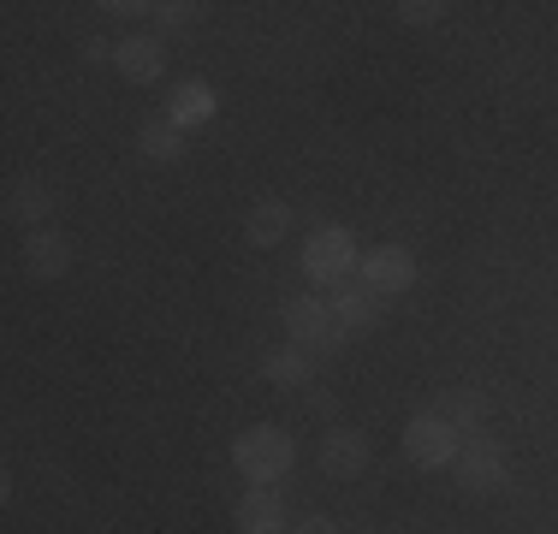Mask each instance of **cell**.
Instances as JSON below:
<instances>
[{"label":"cell","instance_id":"21","mask_svg":"<svg viewBox=\"0 0 558 534\" xmlns=\"http://www.w3.org/2000/svg\"><path fill=\"white\" fill-rule=\"evenodd\" d=\"M108 60H113V48L101 43V36H89V43H84V65H108Z\"/></svg>","mask_w":558,"mask_h":534},{"label":"cell","instance_id":"1","mask_svg":"<svg viewBox=\"0 0 558 534\" xmlns=\"http://www.w3.org/2000/svg\"><path fill=\"white\" fill-rule=\"evenodd\" d=\"M232 463H238V475H244V481H256V487H274V481L291 475V463H298V446H291L286 427L256 422V427H244V434L232 439Z\"/></svg>","mask_w":558,"mask_h":534},{"label":"cell","instance_id":"3","mask_svg":"<svg viewBox=\"0 0 558 534\" xmlns=\"http://www.w3.org/2000/svg\"><path fill=\"white\" fill-rule=\"evenodd\" d=\"M286 332H291V344L298 351H339L351 332L339 327V315H333V303L322 298V291H310V298H291L286 303Z\"/></svg>","mask_w":558,"mask_h":534},{"label":"cell","instance_id":"20","mask_svg":"<svg viewBox=\"0 0 558 534\" xmlns=\"http://www.w3.org/2000/svg\"><path fill=\"white\" fill-rule=\"evenodd\" d=\"M101 12H108V19H137V12H155V7H143V0H108Z\"/></svg>","mask_w":558,"mask_h":534},{"label":"cell","instance_id":"7","mask_svg":"<svg viewBox=\"0 0 558 534\" xmlns=\"http://www.w3.org/2000/svg\"><path fill=\"white\" fill-rule=\"evenodd\" d=\"M322 470L333 481H356L368 470V434H356V427H333V434H322Z\"/></svg>","mask_w":558,"mask_h":534},{"label":"cell","instance_id":"9","mask_svg":"<svg viewBox=\"0 0 558 534\" xmlns=\"http://www.w3.org/2000/svg\"><path fill=\"white\" fill-rule=\"evenodd\" d=\"M327 303H333V315H339V327L344 332H368V327H380V298L363 286V279H344V286L327 291Z\"/></svg>","mask_w":558,"mask_h":534},{"label":"cell","instance_id":"4","mask_svg":"<svg viewBox=\"0 0 558 534\" xmlns=\"http://www.w3.org/2000/svg\"><path fill=\"white\" fill-rule=\"evenodd\" d=\"M458 451H463V434L446 416L422 410V416L404 422V458L416 463V470H451V463H458Z\"/></svg>","mask_w":558,"mask_h":534},{"label":"cell","instance_id":"17","mask_svg":"<svg viewBox=\"0 0 558 534\" xmlns=\"http://www.w3.org/2000/svg\"><path fill=\"white\" fill-rule=\"evenodd\" d=\"M262 374H268L274 386H310L315 380V356L310 351H274L268 363H262Z\"/></svg>","mask_w":558,"mask_h":534},{"label":"cell","instance_id":"8","mask_svg":"<svg viewBox=\"0 0 558 534\" xmlns=\"http://www.w3.org/2000/svg\"><path fill=\"white\" fill-rule=\"evenodd\" d=\"M215 113H220L215 84H203V77H184V84L167 96V113H161V119H172L179 131H196V125H208Z\"/></svg>","mask_w":558,"mask_h":534},{"label":"cell","instance_id":"6","mask_svg":"<svg viewBox=\"0 0 558 534\" xmlns=\"http://www.w3.org/2000/svg\"><path fill=\"white\" fill-rule=\"evenodd\" d=\"M356 279H363L375 298H398V291L416 286V256H410L404 244H375L363 256V267H356Z\"/></svg>","mask_w":558,"mask_h":534},{"label":"cell","instance_id":"2","mask_svg":"<svg viewBox=\"0 0 558 534\" xmlns=\"http://www.w3.org/2000/svg\"><path fill=\"white\" fill-rule=\"evenodd\" d=\"M356 267H363V256H356L351 226H315L310 244H303V274H310V286L333 291L344 279H356Z\"/></svg>","mask_w":558,"mask_h":534},{"label":"cell","instance_id":"18","mask_svg":"<svg viewBox=\"0 0 558 534\" xmlns=\"http://www.w3.org/2000/svg\"><path fill=\"white\" fill-rule=\"evenodd\" d=\"M196 0H161V7H155V24H161V31H184V24H196Z\"/></svg>","mask_w":558,"mask_h":534},{"label":"cell","instance_id":"22","mask_svg":"<svg viewBox=\"0 0 558 534\" xmlns=\"http://www.w3.org/2000/svg\"><path fill=\"white\" fill-rule=\"evenodd\" d=\"M291 534H339V523H333V517H303Z\"/></svg>","mask_w":558,"mask_h":534},{"label":"cell","instance_id":"14","mask_svg":"<svg viewBox=\"0 0 558 534\" xmlns=\"http://www.w3.org/2000/svg\"><path fill=\"white\" fill-rule=\"evenodd\" d=\"M48 184L43 179H12V191H7V220L12 226H31V232H43V220H48Z\"/></svg>","mask_w":558,"mask_h":534},{"label":"cell","instance_id":"12","mask_svg":"<svg viewBox=\"0 0 558 534\" xmlns=\"http://www.w3.org/2000/svg\"><path fill=\"white\" fill-rule=\"evenodd\" d=\"M238 534H286V505H279L274 487H250L232 511Z\"/></svg>","mask_w":558,"mask_h":534},{"label":"cell","instance_id":"16","mask_svg":"<svg viewBox=\"0 0 558 534\" xmlns=\"http://www.w3.org/2000/svg\"><path fill=\"white\" fill-rule=\"evenodd\" d=\"M137 155H149L155 167H172V160H184V131L172 119H149L137 131Z\"/></svg>","mask_w":558,"mask_h":534},{"label":"cell","instance_id":"10","mask_svg":"<svg viewBox=\"0 0 558 534\" xmlns=\"http://www.w3.org/2000/svg\"><path fill=\"white\" fill-rule=\"evenodd\" d=\"M113 65H119V77H131V84H161L167 48L155 43V36H125V43L113 48Z\"/></svg>","mask_w":558,"mask_h":534},{"label":"cell","instance_id":"5","mask_svg":"<svg viewBox=\"0 0 558 534\" xmlns=\"http://www.w3.org/2000/svg\"><path fill=\"white\" fill-rule=\"evenodd\" d=\"M451 475H458V487L463 493H494V487H505V475H511V458H505V446L499 439H487V427L482 434H470L463 439V451H458V463H451Z\"/></svg>","mask_w":558,"mask_h":534},{"label":"cell","instance_id":"19","mask_svg":"<svg viewBox=\"0 0 558 534\" xmlns=\"http://www.w3.org/2000/svg\"><path fill=\"white\" fill-rule=\"evenodd\" d=\"M398 19H404V24H440L446 7H440V0H404V7H398Z\"/></svg>","mask_w":558,"mask_h":534},{"label":"cell","instance_id":"13","mask_svg":"<svg viewBox=\"0 0 558 534\" xmlns=\"http://www.w3.org/2000/svg\"><path fill=\"white\" fill-rule=\"evenodd\" d=\"M434 416H446L463 439H470V434H482V427H487V398L475 392V386H451V392H440Z\"/></svg>","mask_w":558,"mask_h":534},{"label":"cell","instance_id":"15","mask_svg":"<svg viewBox=\"0 0 558 534\" xmlns=\"http://www.w3.org/2000/svg\"><path fill=\"white\" fill-rule=\"evenodd\" d=\"M286 232H291V203H279V196H268V203H256V208H250L244 238H250L256 250H274Z\"/></svg>","mask_w":558,"mask_h":534},{"label":"cell","instance_id":"11","mask_svg":"<svg viewBox=\"0 0 558 534\" xmlns=\"http://www.w3.org/2000/svg\"><path fill=\"white\" fill-rule=\"evenodd\" d=\"M24 267H31V279H65L72 274V238L65 232H31L24 238Z\"/></svg>","mask_w":558,"mask_h":534}]
</instances>
